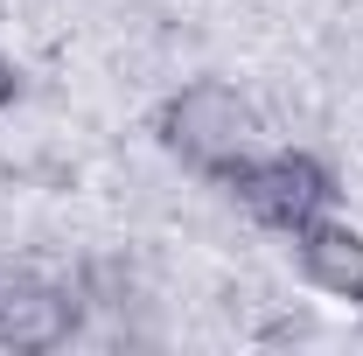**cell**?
<instances>
[{
  "instance_id": "cell-4",
  "label": "cell",
  "mask_w": 363,
  "mask_h": 356,
  "mask_svg": "<svg viewBox=\"0 0 363 356\" xmlns=\"http://www.w3.org/2000/svg\"><path fill=\"white\" fill-rule=\"evenodd\" d=\"M294 266L301 279L328 294V301H357L363 308V230L342 217H315L308 230H294Z\"/></svg>"
},
{
  "instance_id": "cell-3",
  "label": "cell",
  "mask_w": 363,
  "mask_h": 356,
  "mask_svg": "<svg viewBox=\"0 0 363 356\" xmlns=\"http://www.w3.org/2000/svg\"><path fill=\"white\" fill-rule=\"evenodd\" d=\"M77 335V294L35 266H0V350H63Z\"/></svg>"
},
{
  "instance_id": "cell-1",
  "label": "cell",
  "mask_w": 363,
  "mask_h": 356,
  "mask_svg": "<svg viewBox=\"0 0 363 356\" xmlns=\"http://www.w3.org/2000/svg\"><path fill=\"white\" fill-rule=\"evenodd\" d=\"M259 133H266L259 126V105L238 84H224V77H189L154 112V140L175 154L189 175L217 182V189L259 154Z\"/></svg>"
},
{
  "instance_id": "cell-2",
  "label": "cell",
  "mask_w": 363,
  "mask_h": 356,
  "mask_svg": "<svg viewBox=\"0 0 363 356\" xmlns=\"http://www.w3.org/2000/svg\"><path fill=\"white\" fill-rule=\"evenodd\" d=\"M224 189H230V203H238L252 223H266V230H279V238L308 230L315 217H335V203H342L335 168H328L321 154H308V147H272V154H252Z\"/></svg>"
},
{
  "instance_id": "cell-5",
  "label": "cell",
  "mask_w": 363,
  "mask_h": 356,
  "mask_svg": "<svg viewBox=\"0 0 363 356\" xmlns=\"http://www.w3.org/2000/svg\"><path fill=\"white\" fill-rule=\"evenodd\" d=\"M14 98H21V63H14V56H0V112H7Z\"/></svg>"
}]
</instances>
